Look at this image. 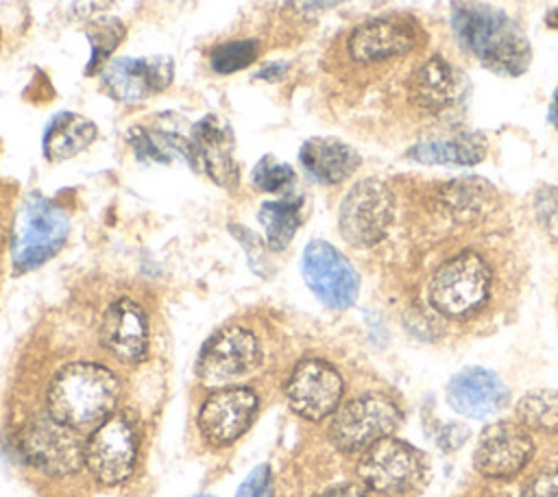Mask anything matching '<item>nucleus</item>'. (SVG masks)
Listing matches in <instances>:
<instances>
[{"mask_svg": "<svg viewBox=\"0 0 558 497\" xmlns=\"http://www.w3.org/2000/svg\"><path fill=\"white\" fill-rule=\"evenodd\" d=\"M305 2H307L310 7H318V9L323 7V9H325V7H336V4L347 2V0H305Z\"/></svg>", "mask_w": 558, "mask_h": 497, "instance_id": "nucleus-36", "label": "nucleus"}, {"mask_svg": "<svg viewBox=\"0 0 558 497\" xmlns=\"http://www.w3.org/2000/svg\"><path fill=\"white\" fill-rule=\"evenodd\" d=\"M286 63H268V65H264L257 74H255V78H264V81H279L283 74H286Z\"/></svg>", "mask_w": 558, "mask_h": 497, "instance_id": "nucleus-34", "label": "nucleus"}, {"mask_svg": "<svg viewBox=\"0 0 558 497\" xmlns=\"http://www.w3.org/2000/svg\"><path fill=\"white\" fill-rule=\"evenodd\" d=\"M194 497H214V495H194Z\"/></svg>", "mask_w": 558, "mask_h": 497, "instance_id": "nucleus-38", "label": "nucleus"}, {"mask_svg": "<svg viewBox=\"0 0 558 497\" xmlns=\"http://www.w3.org/2000/svg\"><path fill=\"white\" fill-rule=\"evenodd\" d=\"M192 166L203 170L216 185H238V163L233 157L235 140L225 120L205 116L192 126Z\"/></svg>", "mask_w": 558, "mask_h": 497, "instance_id": "nucleus-18", "label": "nucleus"}, {"mask_svg": "<svg viewBox=\"0 0 558 497\" xmlns=\"http://www.w3.org/2000/svg\"><path fill=\"white\" fill-rule=\"evenodd\" d=\"M401 416V405L388 392H362L331 414L329 440L344 453L364 451L377 440L392 436Z\"/></svg>", "mask_w": 558, "mask_h": 497, "instance_id": "nucleus-5", "label": "nucleus"}, {"mask_svg": "<svg viewBox=\"0 0 558 497\" xmlns=\"http://www.w3.org/2000/svg\"><path fill=\"white\" fill-rule=\"evenodd\" d=\"M70 231L68 214L52 201L31 194L13 227L11 259L17 272H28L59 253Z\"/></svg>", "mask_w": 558, "mask_h": 497, "instance_id": "nucleus-6", "label": "nucleus"}, {"mask_svg": "<svg viewBox=\"0 0 558 497\" xmlns=\"http://www.w3.org/2000/svg\"><path fill=\"white\" fill-rule=\"evenodd\" d=\"M318 497H371V493L362 484H340L320 493Z\"/></svg>", "mask_w": 558, "mask_h": 497, "instance_id": "nucleus-33", "label": "nucleus"}, {"mask_svg": "<svg viewBox=\"0 0 558 497\" xmlns=\"http://www.w3.org/2000/svg\"><path fill=\"white\" fill-rule=\"evenodd\" d=\"M344 381L340 371L323 357H303L286 384V399L294 414L305 421L331 416L342 401Z\"/></svg>", "mask_w": 558, "mask_h": 497, "instance_id": "nucleus-13", "label": "nucleus"}, {"mask_svg": "<svg viewBox=\"0 0 558 497\" xmlns=\"http://www.w3.org/2000/svg\"><path fill=\"white\" fill-rule=\"evenodd\" d=\"M449 20L460 48L486 70L519 76L530 68V41L506 11L480 0H453Z\"/></svg>", "mask_w": 558, "mask_h": 497, "instance_id": "nucleus-1", "label": "nucleus"}, {"mask_svg": "<svg viewBox=\"0 0 558 497\" xmlns=\"http://www.w3.org/2000/svg\"><path fill=\"white\" fill-rule=\"evenodd\" d=\"M466 89L469 81L464 72H460L440 54H432L429 59H425L408 81L410 100L427 113H440L451 109L464 98Z\"/></svg>", "mask_w": 558, "mask_h": 497, "instance_id": "nucleus-20", "label": "nucleus"}, {"mask_svg": "<svg viewBox=\"0 0 558 497\" xmlns=\"http://www.w3.org/2000/svg\"><path fill=\"white\" fill-rule=\"evenodd\" d=\"M392 220L395 194L381 179H360L340 201L338 231L355 248H368L381 242Z\"/></svg>", "mask_w": 558, "mask_h": 497, "instance_id": "nucleus-7", "label": "nucleus"}, {"mask_svg": "<svg viewBox=\"0 0 558 497\" xmlns=\"http://www.w3.org/2000/svg\"><path fill=\"white\" fill-rule=\"evenodd\" d=\"M24 460L48 475H72L85 464V443L78 429L50 414L26 421L17 434Z\"/></svg>", "mask_w": 558, "mask_h": 497, "instance_id": "nucleus-8", "label": "nucleus"}, {"mask_svg": "<svg viewBox=\"0 0 558 497\" xmlns=\"http://www.w3.org/2000/svg\"><path fill=\"white\" fill-rule=\"evenodd\" d=\"M549 122L558 129V85H556L551 102H549Z\"/></svg>", "mask_w": 558, "mask_h": 497, "instance_id": "nucleus-35", "label": "nucleus"}, {"mask_svg": "<svg viewBox=\"0 0 558 497\" xmlns=\"http://www.w3.org/2000/svg\"><path fill=\"white\" fill-rule=\"evenodd\" d=\"M98 135V129L92 120L63 111L57 113L44 129L41 137V150L48 161H63L81 150H85Z\"/></svg>", "mask_w": 558, "mask_h": 497, "instance_id": "nucleus-23", "label": "nucleus"}, {"mask_svg": "<svg viewBox=\"0 0 558 497\" xmlns=\"http://www.w3.org/2000/svg\"><path fill=\"white\" fill-rule=\"evenodd\" d=\"M460 429H464V425H460V423H453V425L442 427L440 434H438V438H436L438 445H440L445 451L460 447V445L466 440V436H456V432H460Z\"/></svg>", "mask_w": 558, "mask_h": 497, "instance_id": "nucleus-32", "label": "nucleus"}, {"mask_svg": "<svg viewBox=\"0 0 558 497\" xmlns=\"http://www.w3.org/2000/svg\"><path fill=\"white\" fill-rule=\"evenodd\" d=\"M357 475L371 495L410 497L425 482L427 462L416 447L388 436L362 451Z\"/></svg>", "mask_w": 558, "mask_h": 497, "instance_id": "nucleus-4", "label": "nucleus"}, {"mask_svg": "<svg viewBox=\"0 0 558 497\" xmlns=\"http://www.w3.org/2000/svg\"><path fill=\"white\" fill-rule=\"evenodd\" d=\"M493 290V270L475 251L442 262L429 279V305L445 318L464 320L484 310Z\"/></svg>", "mask_w": 558, "mask_h": 497, "instance_id": "nucleus-3", "label": "nucleus"}, {"mask_svg": "<svg viewBox=\"0 0 558 497\" xmlns=\"http://www.w3.org/2000/svg\"><path fill=\"white\" fill-rule=\"evenodd\" d=\"M140 432L131 414L113 412L85 443V466L100 484L124 482L137 462Z\"/></svg>", "mask_w": 558, "mask_h": 497, "instance_id": "nucleus-9", "label": "nucleus"}, {"mask_svg": "<svg viewBox=\"0 0 558 497\" xmlns=\"http://www.w3.org/2000/svg\"><path fill=\"white\" fill-rule=\"evenodd\" d=\"M257 54L259 44L255 39H235L218 46L209 57V65L218 74H233L248 68Z\"/></svg>", "mask_w": 558, "mask_h": 497, "instance_id": "nucleus-28", "label": "nucleus"}, {"mask_svg": "<svg viewBox=\"0 0 558 497\" xmlns=\"http://www.w3.org/2000/svg\"><path fill=\"white\" fill-rule=\"evenodd\" d=\"M521 497H558V469H545L534 473L525 482Z\"/></svg>", "mask_w": 558, "mask_h": 497, "instance_id": "nucleus-31", "label": "nucleus"}, {"mask_svg": "<svg viewBox=\"0 0 558 497\" xmlns=\"http://www.w3.org/2000/svg\"><path fill=\"white\" fill-rule=\"evenodd\" d=\"M442 205L447 211L462 222L475 220L484 216L493 205V187L488 181L480 177H462L456 181H449L442 187Z\"/></svg>", "mask_w": 558, "mask_h": 497, "instance_id": "nucleus-25", "label": "nucleus"}, {"mask_svg": "<svg viewBox=\"0 0 558 497\" xmlns=\"http://www.w3.org/2000/svg\"><path fill=\"white\" fill-rule=\"evenodd\" d=\"M301 275L312 294L331 310H349L360 292L355 266L329 242L312 240L301 255Z\"/></svg>", "mask_w": 558, "mask_h": 497, "instance_id": "nucleus-11", "label": "nucleus"}, {"mask_svg": "<svg viewBox=\"0 0 558 497\" xmlns=\"http://www.w3.org/2000/svg\"><path fill=\"white\" fill-rule=\"evenodd\" d=\"M257 412V395L244 386L214 390L198 410V429L214 447L235 443Z\"/></svg>", "mask_w": 558, "mask_h": 497, "instance_id": "nucleus-16", "label": "nucleus"}, {"mask_svg": "<svg viewBox=\"0 0 558 497\" xmlns=\"http://www.w3.org/2000/svg\"><path fill=\"white\" fill-rule=\"evenodd\" d=\"M124 33H126L124 24L116 17H98L87 26V41L92 48V54L87 61L89 74L94 70H102L109 63V57L124 39Z\"/></svg>", "mask_w": 558, "mask_h": 497, "instance_id": "nucleus-27", "label": "nucleus"}, {"mask_svg": "<svg viewBox=\"0 0 558 497\" xmlns=\"http://www.w3.org/2000/svg\"><path fill=\"white\" fill-rule=\"evenodd\" d=\"M235 497H272V473L268 464L255 466L240 484Z\"/></svg>", "mask_w": 558, "mask_h": 497, "instance_id": "nucleus-30", "label": "nucleus"}, {"mask_svg": "<svg viewBox=\"0 0 558 497\" xmlns=\"http://www.w3.org/2000/svg\"><path fill=\"white\" fill-rule=\"evenodd\" d=\"M170 57H118L100 70L107 94L118 102H140L172 83Z\"/></svg>", "mask_w": 558, "mask_h": 497, "instance_id": "nucleus-15", "label": "nucleus"}, {"mask_svg": "<svg viewBox=\"0 0 558 497\" xmlns=\"http://www.w3.org/2000/svg\"><path fill=\"white\" fill-rule=\"evenodd\" d=\"M534 456L530 429L512 421H495L482 429L473 449V466L490 480L519 475Z\"/></svg>", "mask_w": 558, "mask_h": 497, "instance_id": "nucleus-14", "label": "nucleus"}, {"mask_svg": "<svg viewBox=\"0 0 558 497\" xmlns=\"http://www.w3.org/2000/svg\"><path fill=\"white\" fill-rule=\"evenodd\" d=\"M148 316L133 299L113 301L100 323L102 347L122 364H137L148 351Z\"/></svg>", "mask_w": 558, "mask_h": 497, "instance_id": "nucleus-19", "label": "nucleus"}, {"mask_svg": "<svg viewBox=\"0 0 558 497\" xmlns=\"http://www.w3.org/2000/svg\"><path fill=\"white\" fill-rule=\"evenodd\" d=\"M120 399L118 377L102 364L72 362L59 368L48 386V414L81 429L102 423Z\"/></svg>", "mask_w": 558, "mask_h": 497, "instance_id": "nucleus-2", "label": "nucleus"}, {"mask_svg": "<svg viewBox=\"0 0 558 497\" xmlns=\"http://www.w3.org/2000/svg\"><path fill=\"white\" fill-rule=\"evenodd\" d=\"M510 388L506 381L484 366H469L456 373L447 384V403L466 419H490L506 410Z\"/></svg>", "mask_w": 558, "mask_h": 497, "instance_id": "nucleus-17", "label": "nucleus"}, {"mask_svg": "<svg viewBox=\"0 0 558 497\" xmlns=\"http://www.w3.org/2000/svg\"><path fill=\"white\" fill-rule=\"evenodd\" d=\"M408 157L425 166H475L486 157V140L480 133H458L440 140L418 142Z\"/></svg>", "mask_w": 558, "mask_h": 497, "instance_id": "nucleus-22", "label": "nucleus"}, {"mask_svg": "<svg viewBox=\"0 0 558 497\" xmlns=\"http://www.w3.org/2000/svg\"><path fill=\"white\" fill-rule=\"evenodd\" d=\"M514 412L525 429L558 434V390H532L519 399Z\"/></svg>", "mask_w": 558, "mask_h": 497, "instance_id": "nucleus-26", "label": "nucleus"}, {"mask_svg": "<svg viewBox=\"0 0 558 497\" xmlns=\"http://www.w3.org/2000/svg\"><path fill=\"white\" fill-rule=\"evenodd\" d=\"M545 22H547V26L549 28H554V31H558V7H554L549 13H547V17H545Z\"/></svg>", "mask_w": 558, "mask_h": 497, "instance_id": "nucleus-37", "label": "nucleus"}, {"mask_svg": "<svg viewBox=\"0 0 558 497\" xmlns=\"http://www.w3.org/2000/svg\"><path fill=\"white\" fill-rule=\"evenodd\" d=\"M270 251H283L303 220V196L286 194L275 201H266L257 214Z\"/></svg>", "mask_w": 558, "mask_h": 497, "instance_id": "nucleus-24", "label": "nucleus"}, {"mask_svg": "<svg viewBox=\"0 0 558 497\" xmlns=\"http://www.w3.org/2000/svg\"><path fill=\"white\" fill-rule=\"evenodd\" d=\"M259 362L262 349L255 334L240 325H227L201 349L196 373L205 386H225L253 373Z\"/></svg>", "mask_w": 558, "mask_h": 497, "instance_id": "nucleus-12", "label": "nucleus"}, {"mask_svg": "<svg viewBox=\"0 0 558 497\" xmlns=\"http://www.w3.org/2000/svg\"><path fill=\"white\" fill-rule=\"evenodd\" d=\"M253 183L262 192L290 194L294 185V170L288 163L275 159L272 155H266L253 168Z\"/></svg>", "mask_w": 558, "mask_h": 497, "instance_id": "nucleus-29", "label": "nucleus"}, {"mask_svg": "<svg viewBox=\"0 0 558 497\" xmlns=\"http://www.w3.org/2000/svg\"><path fill=\"white\" fill-rule=\"evenodd\" d=\"M305 174L320 185H338L360 168V155L338 137H310L299 150Z\"/></svg>", "mask_w": 558, "mask_h": 497, "instance_id": "nucleus-21", "label": "nucleus"}, {"mask_svg": "<svg viewBox=\"0 0 558 497\" xmlns=\"http://www.w3.org/2000/svg\"><path fill=\"white\" fill-rule=\"evenodd\" d=\"M425 39L410 15H379L357 24L347 37V54L357 65H377L414 52Z\"/></svg>", "mask_w": 558, "mask_h": 497, "instance_id": "nucleus-10", "label": "nucleus"}]
</instances>
